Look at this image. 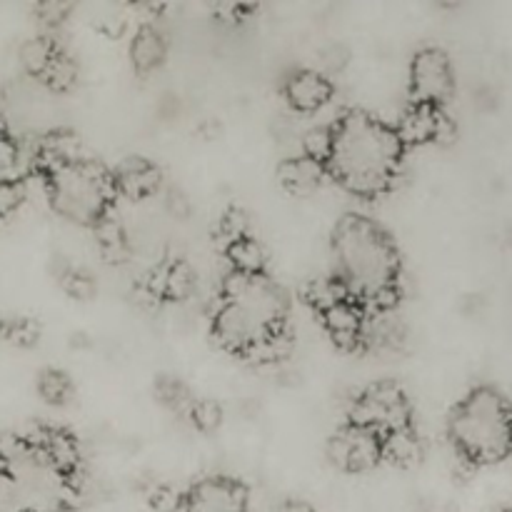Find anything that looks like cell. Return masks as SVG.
I'll return each mask as SVG.
<instances>
[{"label":"cell","instance_id":"4fadbf2b","mask_svg":"<svg viewBox=\"0 0 512 512\" xmlns=\"http://www.w3.org/2000/svg\"><path fill=\"white\" fill-rule=\"evenodd\" d=\"M320 318H323L330 338L343 350H355L358 345H363L365 320H368L363 313V303H358L355 298H345L335 303L333 308L325 310Z\"/></svg>","mask_w":512,"mask_h":512},{"label":"cell","instance_id":"8d00e7d4","mask_svg":"<svg viewBox=\"0 0 512 512\" xmlns=\"http://www.w3.org/2000/svg\"><path fill=\"white\" fill-rule=\"evenodd\" d=\"M508 245H512V230L508 233Z\"/></svg>","mask_w":512,"mask_h":512},{"label":"cell","instance_id":"ac0fdd59","mask_svg":"<svg viewBox=\"0 0 512 512\" xmlns=\"http://www.w3.org/2000/svg\"><path fill=\"white\" fill-rule=\"evenodd\" d=\"M95 240H98L100 255L108 260L110 265H120L130 260L133 250H130V240L125 235V228L115 218L105 215L98 225H95Z\"/></svg>","mask_w":512,"mask_h":512},{"label":"cell","instance_id":"7a4b0ae2","mask_svg":"<svg viewBox=\"0 0 512 512\" xmlns=\"http://www.w3.org/2000/svg\"><path fill=\"white\" fill-rule=\"evenodd\" d=\"M405 145L395 125L363 110L343 115L333 125V155L328 175L355 195H380L398 180Z\"/></svg>","mask_w":512,"mask_h":512},{"label":"cell","instance_id":"4316f807","mask_svg":"<svg viewBox=\"0 0 512 512\" xmlns=\"http://www.w3.org/2000/svg\"><path fill=\"white\" fill-rule=\"evenodd\" d=\"M303 155L315 163L328 165L330 155H333V125H318V128L308 130L303 138Z\"/></svg>","mask_w":512,"mask_h":512},{"label":"cell","instance_id":"ba28073f","mask_svg":"<svg viewBox=\"0 0 512 512\" xmlns=\"http://www.w3.org/2000/svg\"><path fill=\"white\" fill-rule=\"evenodd\" d=\"M455 90V75L450 58L440 48H423L410 63V95L413 103L440 105L443 108Z\"/></svg>","mask_w":512,"mask_h":512},{"label":"cell","instance_id":"2e32d148","mask_svg":"<svg viewBox=\"0 0 512 512\" xmlns=\"http://www.w3.org/2000/svg\"><path fill=\"white\" fill-rule=\"evenodd\" d=\"M328 175V165L315 163L305 155L285 158L278 165V183L293 195H310L320 188L323 178Z\"/></svg>","mask_w":512,"mask_h":512},{"label":"cell","instance_id":"5b68a950","mask_svg":"<svg viewBox=\"0 0 512 512\" xmlns=\"http://www.w3.org/2000/svg\"><path fill=\"white\" fill-rule=\"evenodd\" d=\"M118 195L113 173L93 160H75L48 173V198L55 213L80 225H95L110 215V203Z\"/></svg>","mask_w":512,"mask_h":512},{"label":"cell","instance_id":"9c48e42d","mask_svg":"<svg viewBox=\"0 0 512 512\" xmlns=\"http://www.w3.org/2000/svg\"><path fill=\"white\" fill-rule=\"evenodd\" d=\"M250 495L243 483L233 478L198 480L185 493V512H248Z\"/></svg>","mask_w":512,"mask_h":512},{"label":"cell","instance_id":"484cf974","mask_svg":"<svg viewBox=\"0 0 512 512\" xmlns=\"http://www.w3.org/2000/svg\"><path fill=\"white\" fill-rule=\"evenodd\" d=\"M223 405L218 400H210V398H195V403L190 405L188 410V420L198 433L210 435L215 430H220L223 425Z\"/></svg>","mask_w":512,"mask_h":512},{"label":"cell","instance_id":"83f0119b","mask_svg":"<svg viewBox=\"0 0 512 512\" xmlns=\"http://www.w3.org/2000/svg\"><path fill=\"white\" fill-rule=\"evenodd\" d=\"M350 58H353V55H350V48L343 40H330V43H325L323 48L318 50L320 73H323L325 78L343 73V70L348 68Z\"/></svg>","mask_w":512,"mask_h":512},{"label":"cell","instance_id":"d6986e66","mask_svg":"<svg viewBox=\"0 0 512 512\" xmlns=\"http://www.w3.org/2000/svg\"><path fill=\"white\" fill-rule=\"evenodd\" d=\"M225 255H228V260H230V265H233L235 273L265 275V263H268V255H265V248L253 238V235H250V238L238 240V243H230L228 248H225Z\"/></svg>","mask_w":512,"mask_h":512},{"label":"cell","instance_id":"f1b7e54d","mask_svg":"<svg viewBox=\"0 0 512 512\" xmlns=\"http://www.w3.org/2000/svg\"><path fill=\"white\" fill-rule=\"evenodd\" d=\"M220 238L225 240V248L230 243H238V240L250 238V218L245 215V210L240 208H230L228 213L223 215L220 220Z\"/></svg>","mask_w":512,"mask_h":512},{"label":"cell","instance_id":"5bb4252c","mask_svg":"<svg viewBox=\"0 0 512 512\" xmlns=\"http://www.w3.org/2000/svg\"><path fill=\"white\" fill-rule=\"evenodd\" d=\"M148 290L153 298L170 300V303H185L198 290V273L188 260H173L168 265H160L150 278Z\"/></svg>","mask_w":512,"mask_h":512},{"label":"cell","instance_id":"52a82bcc","mask_svg":"<svg viewBox=\"0 0 512 512\" xmlns=\"http://www.w3.org/2000/svg\"><path fill=\"white\" fill-rule=\"evenodd\" d=\"M325 458L340 473H368L383 463V438L375 430L348 423L325 443Z\"/></svg>","mask_w":512,"mask_h":512},{"label":"cell","instance_id":"cb8c5ba5","mask_svg":"<svg viewBox=\"0 0 512 512\" xmlns=\"http://www.w3.org/2000/svg\"><path fill=\"white\" fill-rule=\"evenodd\" d=\"M40 325L33 318H0V340L15 345V348H33L38 345Z\"/></svg>","mask_w":512,"mask_h":512},{"label":"cell","instance_id":"603a6c76","mask_svg":"<svg viewBox=\"0 0 512 512\" xmlns=\"http://www.w3.org/2000/svg\"><path fill=\"white\" fill-rule=\"evenodd\" d=\"M38 395L48 405H55V408H63L73 400L75 385L70 380L68 373L58 368H45L43 373L38 375Z\"/></svg>","mask_w":512,"mask_h":512},{"label":"cell","instance_id":"e575fe53","mask_svg":"<svg viewBox=\"0 0 512 512\" xmlns=\"http://www.w3.org/2000/svg\"><path fill=\"white\" fill-rule=\"evenodd\" d=\"M15 160H18V148H15V143L8 138L3 125H0V168H10Z\"/></svg>","mask_w":512,"mask_h":512},{"label":"cell","instance_id":"9a60e30c","mask_svg":"<svg viewBox=\"0 0 512 512\" xmlns=\"http://www.w3.org/2000/svg\"><path fill=\"white\" fill-rule=\"evenodd\" d=\"M165 58H168V40H165V35L153 23L140 25L135 30L133 40H130V63H133L135 73H155L165 63Z\"/></svg>","mask_w":512,"mask_h":512},{"label":"cell","instance_id":"1f68e13d","mask_svg":"<svg viewBox=\"0 0 512 512\" xmlns=\"http://www.w3.org/2000/svg\"><path fill=\"white\" fill-rule=\"evenodd\" d=\"M23 200H25V190L18 180L0 178V218H8L10 213H15Z\"/></svg>","mask_w":512,"mask_h":512},{"label":"cell","instance_id":"d6a6232c","mask_svg":"<svg viewBox=\"0 0 512 512\" xmlns=\"http://www.w3.org/2000/svg\"><path fill=\"white\" fill-rule=\"evenodd\" d=\"M148 503L155 512H178L183 508L185 495L175 493V490L168 488V485H155L148 495Z\"/></svg>","mask_w":512,"mask_h":512},{"label":"cell","instance_id":"7402d4cb","mask_svg":"<svg viewBox=\"0 0 512 512\" xmlns=\"http://www.w3.org/2000/svg\"><path fill=\"white\" fill-rule=\"evenodd\" d=\"M58 45L55 40H50L48 35H38V38H30L20 45V65L25 68V73H30L33 78H43L45 70L50 68L53 58L58 55Z\"/></svg>","mask_w":512,"mask_h":512},{"label":"cell","instance_id":"3957f363","mask_svg":"<svg viewBox=\"0 0 512 512\" xmlns=\"http://www.w3.org/2000/svg\"><path fill=\"white\" fill-rule=\"evenodd\" d=\"M288 295L268 275H243L230 270L213 315V335L220 348L248 355L255 345L283 333Z\"/></svg>","mask_w":512,"mask_h":512},{"label":"cell","instance_id":"277c9868","mask_svg":"<svg viewBox=\"0 0 512 512\" xmlns=\"http://www.w3.org/2000/svg\"><path fill=\"white\" fill-rule=\"evenodd\" d=\"M448 438L460 458L473 465L508 460L512 455V405L495 388H475L453 408Z\"/></svg>","mask_w":512,"mask_h":512},{"label":"cell","instance_id":"8992f818","mask_svg":"<svg viewBox=\"0 0 512 512\" xmlns=\"http://www.w3.org/2000/svg\"><path fill=\"white\" fill-rule=\"evenodd\" d=\"M410 418H413V410H410L408 395L398 383L370 385L350 403V423L375 430L380 438L395 430L410 428L413 425Z\"/></svg>","mask_w":512,"mask_h":512},{"label":"cell","instance_id":"f546056e","mask_svg":"<svg viewBox=\"0 0 512 512\" xmlns=\"http://www.w3.org/2000/svg\"><path fill=\"white\" fill-rule=\"evenodd\" d=\"M163 208L170 218L188 220L193 215V200L188 198V193L183 188L170 185V188L163 190Z\"/></svg>","mask_w":512,"mask_h":512},{"label":"cell","instance_id":"d4e9b609","mask_svg":"<svg viewBox=\"0 0 512 512\" xmlns=\"http://www.w3.org/2000/svg\"><path fill=\"white\" fill-rule=\"evenodd\" d=\"M40 80H43L50 90H55V93H65V90H70L78 83V63L73 60V55H68L60 48L58 55L53 58V63H50V68L45 70V75Z\"/></svg>","mask_w":512,"mask_h":512},{"label":"cell","instance_id":"6da1fadb","mask_svg":"<svg viewBox=\"0 0 512 512\" xmlns=\"http://www.w3.org/2000/svg\"><path fill=\"white\" fill-rule=\"evenodd\" d=\"M335 278L358 303L390 313L400 298V258L393 238L363 215H348L333 235Z\"/></svg>","mask_w":512,"mask_h":512},{"label":"cell","instance_id":"30bf717a","mask_svg":"<svg viewBox=\"0 0 512 512\" xmlns=\"http://www.w3.org/2000/svg\"><path fill=\"white\" fill-rule=\"evenodd\" d=\"M405 148L425 143H450L455 138L453 120L445 115L440 105L413 103L395 125Z\"/></svg>","mask_w":512,"mask_h":512},{"label":"cell","instance_id":"8fae6325","mask_svg":"<svg viewBox=\"0 0 512 512\" xmlns=\"http://www.w3.org/2000/svg\"><path fill=\"white\" fill-rule=\"evenodd\" d=\"M335 88L320 70H293L283 83V98L298 113H315L330 103Z\"/></svg>","mask_w":512,"mask_h":512},{"label":"cell","instance_id":"44dd1931","mask_svg":"<svg viewBox=\"0 0 512 512\" xmlns=\"http://www.w3.org/2000/svg\"><path fill=\"white\" fill-rule=\"evenodd\" d=\"M153 395L165 410H170V413L175 415H183V418H188L190 405L195 403L188 385H185L180 378H175V375H160V378L155 380Z\"/></svg>","mask_w":512,"mask_h":512},{"label":"cell","instance_id":"7c38bea8","mask_svg":"<svg viewBox=\"0 0 512 512\" xmlns=\"http://www.w3.org/2000/svg\"><path fill=\"white\" fill-rule=\"evenodd\" d=\"M115 190L128 200H145L163 188V170L145 158H125L113 170Z\"/></svg>","mask_w":512,"mask_h":512},{"label":"cell","instance_id":"d590c367","mask_svg":"<svg viewBox=\"0 0 512 512\" xmlns=\"http://www.w3.org/2000/svg\"><path fill=\"white\" fill-rule=\"evenodd\" d=\"M275 512H315L310 508L308 503H303V500H285L283 505H278V510Z\"/></svg>","mask_w":512,"mask_h":512},{"label":"cell","instance_id":"ffe728a7","mask_svg":"<svg viewBox=\"0 0 512 512\" xmlns=\"http://www.w3.org/2000/svg\"><path fill=\"white\" fill-rule=\"evenodd\" d=\"M55 278H58L63 293L70 295L73 300H83L85 303V300H93L95 293H98V280L83 265H73L68 260H63Z\"/></svg>","mask_w":512,"mask_h":512},{"label":"cell","instance_id":"74e56055","mask_svg":"<svg viewBox=\"0 0 512 512\" xmlns=\"http://www.w3.org/2000/svg\"><path fill=\"white\" fill-rule=\"evenodd\" d=\"M500 512H512V510H500Z\"/></svg>","mask_w":512,"mask_h":512},{"label":"cell","instance_id":"4dcf8cb0","mask_svg":"<svg viewBox=\"0 0 512 512\" xmlns=\"http://www.w3.org/2000/svg\"><path fill=\"white\" fill-rule=\"evenodd\" d=\"M33 10H35V18H38V23L43 25V28L53 30V28H60V25L68 20V15L73 13V5L70 3H38Z\"/></svg>","mask_w":512,"mask_h":512},{"label":"cell","instance_id":"836d02e7","mask_svg":"<svg viewBox=\"0 0 512 512\" xmlns=\"http://www.w3.org/2000/svg\"><path fill=\"white\" fill-rule=\"evenodd\" d=\"M95 28H98L105 38L115 40L125 33V28H128V18H125L118 8H105L103 15H98V20H95Z\"/></svg>","mask_w":512,"mask_h":512},{"label":"cell","instance_id":"e0dca14e","mask_svg":"<svg viewBox=\"0 0 512 512\" xmlns=\"http://www.w3.org/2000/svg\"><path fill=\"white\" fill-rule=\"evenodd\" d=\"M423 455V440L415 433L413 425L403 430H395V433L385 435L383 438V460L385 463L395 465V468H413L415 463L423 460Z\"/></svg>","mask_w":512,"mask_h":512}]
</instances>
